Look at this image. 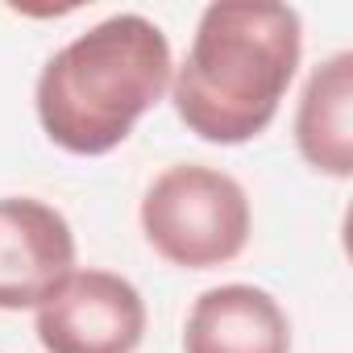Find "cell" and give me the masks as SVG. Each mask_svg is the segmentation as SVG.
<instances>
[{
  "mask_svg": "<svg viewBox=\"0 0 353 353\" xmlns=\"http://www.w3.org/2000/svg\"><path fill=\"white\" fill-rule=\"evenodd\" d=\"M183 353H291V320L270 291L221 283L192 303Z\"/></svg>",
  "mask_w": 353,
  "mask_h": 353,
  "instance_id": "cell-6",
  "label": "cell"
},
{
  "mask_svg": "<svg viewBox=\"0 0 353 353\" xmlns=\"http://www.w3.org/2000/svg\"><path fill=\"white\" fill-rule=\"evenodd\" d=\"M166 34L141 13H112L46 59L34 83L42 133L79 158L112 154L170 92Z\"/></svg>",
  "mask_w": 353,
  "mask_h": 353,
  "instance_id": "cell-2",
  "label": "cell"
},
{
  "mask_svg": "<svg viewBox=\"0 0 353 353\" xmlns=\"http://www.w3.org/2000/svg\"><path fill=\"white\" fill-rule=\"evenodd\" d=\"M299 59L303 21L291 5L216 0L170 75V104L200 141L245 145L274 125Z\"/></svg>",
  "mask_w": 353,
  "mask_h": 353,
  "instance_id": "cell-1",
  "label": "cell"
},
{
  "mask_svg": "<svg viewBox=\"0 0 353 353\" xmlns=\"http://www.w3.org/2000/svg\"><path fill=\"white\" fill-rule=\"evenodd\" d=\"M295 150L328 179L353 174V54H328L303 83L295 104Z\"/></svg>",
  "mask_w": 353,
  "mask_h": 353,
  "instance_id": "cell-7",
  "label": "cell"
},
{
  "mask_svg": "<svg viewBox=\"0 0 353 353\" xmlns=\"http://www.w3.org/2000/svg\"><path fill=\"white\" fill-rule=\"evenodd\" d=\"M46 353H137L145 336L141 291L112 270H71L34 312Z\"/></svg>",
  "mask_w": 353,
  "mask_h": 353,
  "instance_id": "cell-4",
  "label": "cell"
},
{
  "mask_svg": "<svg viewBox=\"0 0 353 353\" xmlns=\"http://www.w3.org/2000/svg\"><path fill=\"white\" fill-rule=\"evenodd\" d=\"M75 270L67 216L38 196H0V312H38Z\"/></svg>",
  "mask_w": 353,
  "mask_h": 353,
  "instance_id": "cell-5",
  "label": "cell"
},
{
  "mask_svg": "<svg viewBox=\"0 0 353 353\" xmlns=\"http://www.w3.org/2000/svg\"><path fill=\"white\" fill-rule=\"evenodd\" d=\"M141 233L150 250L179 270H216L245 254L254 208L229 170L204 162L166 166L141 196Z\"/></svg>",
  "mask_w": 353,
  "mask_h": 353,
  "instance_id": "cell-3",
  "label": "cell"
}]
</instances>
